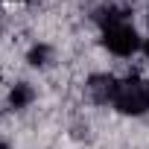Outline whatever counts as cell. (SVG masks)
<instances>
[{"label": "cell", "mask_w": 149, "mask_h": 149, "mask_svg": "<svg viewBox=\"0 0 149 149\" xmlns=\"http://www.w3.org/2000/svg\"><path fill=\"white\" fill-rule=\"evenodd\" d=\"M114 91H117V79L105 76V73H100V76H91L88 85H85L88 100L97 102V105H108V102H114Z\"/></svg>", "instance_id": "cell-3"}, {"label": "cell", "mask_w": 149, "mask_h": 149, "mask_svg": "<svg viewBox=\"0 0 149 149\" xmlns=\"http://www.w3.org/2000/svg\"><path fill=\"white\" fill-rule=\"evenodd\" d=\"M114 108L120 114H143V111H149V82L137 79V76L117 82Z\"/></svg>", "instance_id": "cell-1"}, {"label": "cell", "mask_w": 149, "mask_h": 149, "mask_svg": "<svg viewBox=\"0 0 149 149\" xmlns=\"http://www.w3.org/2000/svg\"><path fill=\"white\" fill-rule=\"evenodd\" d=\"M32 97H35V91H32L26 82H18V85H12V91H9V105H12V108H26V105L32 102Z\"/></svg>", "instance_id": "cell-4"}, {"label": "cell", "mask_w": 149, "mask_h": 149, "mask_svg": "<svg viewBox=\"0 0 149 149\" xmlns=\"http://www.w3.org/2000/svg\"><path fill=\"white\" fill-rule=\"evenodd\" d=\"M143 53H146V58H149V41H146V44H143Z\"/></svg>", "instance_id": "cell-5"}, {"label": "cell", "mask_w": 149, "mask_h": 149, "mask_svg": "<svg viewBox=\"0 0 149 149\" xmlns=\"http://www.w3.org/2000/svg\"><path fill=\"white\" fill-rule=\"evenodd\" d=\"M15 3H18V0H15Z\"/></svg>", "instance_id": "cell-6"}, {"label": "cell", "mask_w": 149, "mask_h": 149, "mask_svg": "<svg viewBox=\"0 0 149 149\" xmlns=\"http://www.w3.org/2000/svg\"><path fill=\"white\" fill-rule=\"evenodd\" d=\"M102 44L108 47V53L114 56H132L140 50V38H137V29L126 21H117V24H108L105 32H102Z\"/></svg>", "instance_id": "cell-2"}]
</instances>
